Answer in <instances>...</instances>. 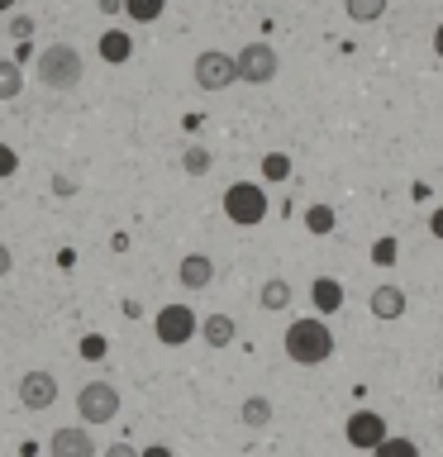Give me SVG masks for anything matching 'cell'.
Listing matches in <instances>:
<instances>
[{"mask_svg":"<svg viewBox=\"0 0 443 457\" xmlns=\"http://www.w3.org/2000/svg\"><path fill=\"white\" fill-rule=\"evenodd\" d=\"M286 357L300 367H320L334 357V334H329L324 320H291V328H286Z\"/></svg>","mask_w":443,"mask_h":457,"instance_id":"cell-1","label":"cell"},{"mask_svg":"<svg viewBox=\"0 0 443 457\" xmlns=\"http://www.w3.org/2000/svg\"><path fill=\"white\" fill-rule=\"evenodd\" d=\"M38 81L48 91H77L81 86V53L71 43H53L38 53Z\"/></svg>","mask_w":443,"mask_h":457,"instance_id":"cell-2","label":"cell"},{"mask_svg":"<svg viewBox=\"0 0 443 457\" xmlns=\"http://www.w3.org/2000/svg\"><path fill=\"white\" fill-rule=\"evenodd\" d=\"M224 214L234 224H243V228L263 224L267 220V191H263V186H253V181H234L224 191Z\"/></svg>","mask_w":443,"mask_h":457,"instance_id":"cell-3","label":"cell"},{"mask_svg":"<svg viewBox=\"0 0 443 457\" xmlns=\"http://www.w3.org/2000/svg\"><path fill=\"white\" fill-rule=\"evenodd\" d=\"M234 62H238V81L267 86V81H277L281 57H277V48H272V43H243V48L234 53Z\"/></svg>","mask_w":443,"mask_h":457,"instance_id":"cell-4","label":"cell"},{"mask_svg":"<svg viewBox=\"0 0 443 457\" xmlns=\"http://www.w3.org/2000/svg\"><path fill=\"white\" fill-rule=\"evenodd\" d=\"M77 414L81 424H110L120 414V391L110 381H86L77 391Z\"/></svg>","mask_w":443,"mask_h":457,"instance_id":"cell-5","label":"cell"},{"mask_svg":"<svg viewBox=\"0 0 443 457\" xmlns=\"http://www.w3.org/2000/svg\"><path fill=\"white\" fill-rule=\"evenodd\" d=\"M200 334V320L191 305H163L157 310V343H167V348H181V343H191Z\"/></svg>","mask_w":443,"mask_h":457,"instance_id":"cell-6","label":"cell"},{"mask_svg":"<svg viewBox=\"0 0 443 457\" xmlns=\"http://www.w3.org/2000/svg\"><path fill=\"white\" fill-rule=\"evenodd\" d=\"M234 81H238V62L229 53L210 48V53L196 57V86H200V91H229Z\"/></svg>","mask_w":443,"mask_h":457,"instance_id":"cell-7","label":"cell"},{"mask_svg":"<svg viewBox=\"0 0 443 457\" xmlns=\"http://www.w3.org/2000/svg\"><path fill=\"white\" fill-rule=\"evenodd\" d=\"M343 434H348V443H353V448H363V453H377L381 443L391 438V434H386V420H381L377 410H353Z\"/></svg>","mask_w":443,"mask_h":457,"instance_id":"cell-8","label":"cell"},{"mask_svg":"<svg viewBox=\"0 0 443 457\" xmlns=\"http://www.w3.org/2000/svg\"><path fill=\"white\" fill-rule=\"evenodd\" d=\"M53 400H57V377L53 371H24L20 377V405L38 414V410H48Z\"/></svg>","mask_w":443,"mask_h":457,"instance_id":"cell-9","label":"cell"},{"mask_svg":"<svg viewBox=\"0 0 443 457\" xmlns=\"http://www.w3.org/2000/svg\"><path fill=\"white\" fill-rule=\"evenodd\" d=\"M48 457H96V438L86 434L81 424L57 428V434L48 438Z\"/></svg>","mask_w":443,"mask_h":457,"instance_id":"cell-10","label":"cell"},{"mask_svg":"<svg viewBox=\"0 0 443 457\" xmlns=\"http://www.w3.org/2000/svg\"><path fill=\"white\" fill-rule=\"evenodd\" d=\"M177 281L186 286V291H205V286L214 281V262L205 253H186L181 267H177Z\"/></svg>","mask_w":443,"mask_h":457,"instance_id":"cell-11","label":"cell"},{"mask_svg":"<svg viewBox=\"0 0 443 457\" xmlns=\"http://www.w3.org/2000/svg\"><path fill=\"white\" fill-rule=\"evenodd\" d=\"M372 314H377V320H400V314H405V291H400V286H391V281H381L377 291H372Z\"/></svg>","mask_w":443,"mask_h":457,"instance_id":"cell-12","label":"cell"},{"mask_svg":"<svg viewBox=\"0 0 443 457\" xmlns=\"http://www.w3.org/2000/svg\"><path fill=\"white\" fill-rule=\"evenodd\" d=\"M238 334V324L229 320V314H210V320H200V338L210 343V348H229Z\"/></svg>","mask_w":443,"mask_h":457,"instance_id":"cell-13","label":"cell"},{"mask_svg":"<svg viewBox=\"0 0 443 457\" xmlns=\"http://www.w3.org/2000/svg\"><path fill=\"white\" fill-rule=\"evenodd\" d=\"M310 300H314V310H320V314H334V310H343V286L320 277V281L310 286Z\"/></svg>","mask_w":443,"mask_h":457,"instance_id":"cell-14","label":"cell"},{"mask_svg":"<svg viewBox=\"0 0 443 457\" xmlns=\"http://www.w3.org/2000/svg\"><path fill=\"white\" fill-rule=\"evenodd\" d=\"M238 420L248 428H267L272 424V400L267 395H248V400H243V410H238Z\"/></svg>","mask_w":443,"mask_h":457,"instance_id":"cell-15","label":"cell"},{"mask_svg":"<svg viewBox=\"0 0 443 457\" xmlns=\"http://www.w3.org/2000/svg\"><path fill=\"white\" fill-rule=\"evenodd\" d=\"M257 300H263V310H272V314L286 310V305H291V281H281V277L263 281V295H257Z\"/></svg>","mask_w":443,"mask_h":457,"instance_id":"cell-16","label":"cell"},{"mask_svg":"<svg viewBox=\"0 0 443 457\" xmlns=\"http://www.w3.org/2000/svg\"><path fill=\"white\" fill-rule=\"evenodd\" d=\"M129 34H120V29H110V34H100V57L105 62H129Z\"/></svg>","mask_w":443,"mask_h":457,"instance_id":"cell-17","label":"cell"},{"mask_svg":"<svg viewBox=\"0 0 443 457\" xmlns=\"http://www.w3.org/2000/svg\"><path fill=\"white\" fill-rule=\"evenodd\" d=\"M210 167H214V157H210V148H200V143H191V148L181 153V171H186V177H205Z\"/></svg>","mask_w":443,"mask_h":457,"instance_id":"cell-18","label":"cell"},{"mask_svg":"<svg viewBox=\"0 0 443 457\" xmlns=\"http://www.w3.org/2000/svg\"><path fill=\"white\" fill-rule=\"evenodd\" d=\"M343 10H348V20L372 24V20H381V14H386V0H343Z\"/></svg>","mask_w":443,"mask_h":457,"instance_id":"cell-19","label":"cell"},{"mask_svg":"<svg viewBox=\"0 0 443 457\" xmlns=\"http://www.w3.org/2000/svg\"><path fill=\"white\" fill-rule=\"evenodd\" d=\"M24 91V71L20 62H0V100H14Z\"/></svg>","mask_w":443,"mask_h":457,"instance_id":"cell-20","label":"cell"},{"mask_svg":"<svg viewBox=\"0 0 443 457\" xmlns=\"http://www.w3.org/2000/svg\"><path fill=\"white\" fill-rule=\"evenodd\" d=\"M124 10H129V20H138V24H153L157 14L167 10V0H124Z\"/></svg>","mask_w":443,"mask_h":457,"instance_id":"cell-21","label":"cell"},{"mask_svg":"<svg viewBox=\"0 0 443 457\" xmlns=\"http://www.w3.org/2000/svg\"><path fill=\"white\" fill-rule=\"evenodd\" d=\"M305 228H310V234H334V210H329V205H310L305 210Z\"/></svg>","mask_w":443,"mask_h":457,"instance_id":"cell-22","label":"cell"},{"mask_svg":"<svg viewBox=\"0 0 443 457\" xmlns=\"http://www.w3.org/2000/svg\"><path fill=\"white\" fill-rule=\"evenodd\" d=\"M263 177H267V181H286V177H291L286 153H267V157H263Z\"/></svg>","mask_w":443,"mask_h":457,"instance_id":"cell-23","label":"cell"},{"mask_svg":"<svg viewBox=\"0 0 443 457\" xmlns=\"http://www.w3.org/2000/svg\"><path fill=\"white\" fill-rule=\"evenodd\" d=\"M372 457H420V448H414L410 438H386V443H381V448L372 453Z\"/></svg>","mask_w":443,"mask_h":457,"instance_id":"cell-24","label":"cell"},{"mask_svg":"<svg viewBox=\"0 0 443 457\" xmlns=\"http://www.w3.org/2000/svg\"><path fill=\"white\" fill-rule=\"evenodd\" d=\"M105 353H110L105 334H86V338H81V357H86V362H100Z\"/></svg>","mask_w":443,"mask_h":457,"instance_id":"cell-25","label":"cell"},{"mask_svg":"<svg viewBox=\"0 0 443 457\" xmlns=\"http://www.w3.org/2000/svg\"><path fill=\"white\" fill-rule=\"evenodd\" d=\"M14 171H20V157H14L10 143H0V177H14Z\"/></svg>","mask_w":443,"mask_h":457,"instance_id":"cell-26","label":"cell"},{"mask_svg":"<svg viewBox=\"0 0 443 457\" xmlns=\"http://www.w3.org/2000/svg\"><path fill=\"white\" fill-rule=\"evenodd\" d=\"M10 34H14V38H29V34H34V20H29V14H20V20H10Z\"/></svg>","mask_w":443,"mask_h":457,"instance_id":"cell-27","label":"cell"},{"mask_svg":"<svg viewBox=\"0 0 443 457\" xmlns=\"http://www.w3.org/2000/svg\"><path fill=\"white\" fill-rule=\"evenodd\" d=\"M105 457H143V453H138V448H129V443H110Z\"/></svg>","mask_w":443,"mask_h":457,"instance_id":"cell-28","label":"cell"},{"mask_svg":"<svg viewBox=\"0 0 443 457\" xmlns=\"http://www.w3.org/2000/svg\"><path fill=\"white\" fill-rule=\"evenodd\" d=\"M10 267H14V257H10L5 243H0V277H10Z\"/></svg>","mask_w":443,"mask_h":457,"instance_id":"cell-29","label":"cell"},{"mask_svg":"<svg viewBox=\"0 0 443 457\" xmlns=\"http://www.w3.org/2000/svg\"><path fill=\"white\" fill-rule=\"evenodd\" d=\"M396 257V243H377V262H391Z\"/></svg>","mask_w":443,"mask_h":457,"instance_id":"cell-30","label":"cell"},{"mask_svg":"<svg viewBox=\"0 0 443 457\" xmlns=\"http://www.w3.org/2000/svg\"><path fill=\"white\" fill-rule=\"evenodd\" d=\"M100 14H114V10H124V0H96Z\"/></svg>","mask_w":443,"mask_h":457,"instance_id":"cell-31","label":"cell"},{"mask_svg":"<svg viewBox=\"0 0 443 457\" xmlns=\"http://www.w3.org/2000/svg\"><path fill=\"white\" fill-rule=\"evenodd\" d=\"M143 457H171V448H163V443H153V448H143Z\"/></svg>","mask_w":443,"mask_h":457,"instance_id":"cell-32","label":"cell"},{"mask_svg":"<svg viewBox=\"0 0 443 457\" xmlns=\"http://www.w3.org/2000/svg\"><path fill=\"white\" fill-rule=\"evenodd\" d=\"M429 228H434V238H443V210H434V220H429Z\"/></svg>","mask_w":443,"mask_h":457,"instance_id":"cell-33","label":"cell"},{"mask_svg":"<svg viewBox=\"0 0 443 457\" xmlns=\"http://www.w3.org/2000/svg\"><path fill=\"white\" fill-rule=\"evenodd\" d=\"M434 53H439V57H443V24H439V29H434Z\"/></svg>","mask_w":443,"mask_h":457,"instance_id":"cell-34","label":"cell"},{"mask_svg":"<svg viewBox=\"0 0 443 457\" xmlns=\"http://www.w3.org/2000/svg\"><path fill=\"white\" fill-rule=\"evenodd\" d=\"M10 5H14V0H0V14H5V10H10Z\"/></svg>","mask_w":443,"mask_h":457,"instance_id":"cell-35","label":"cell"},{"mask_svg":"<svg viewBox=\"0 0 443 457\" xmlns=\"http://www.w3.org/2000/svg\"><path fill=\"white\" fill-rule=\"evenodd\" d=\"M439 391H443V371H439Z\"/></svg>","mask_w":443,"mask_h":457,"instance_id":"cell-36","label":"cell"}]
</instances>
